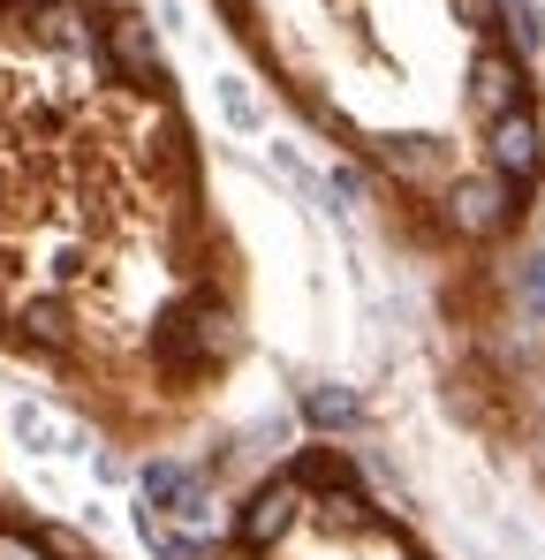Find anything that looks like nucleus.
<instances>
[{"label": "nucleus", "instance_id": "ddd939ff", "mask_svg": "<svg viewBox=\"0 0 545 560\" xmlns=\"http://www.w3.org/2000/svg\"><path fill=\"white\" fill-rule=\"evenodd\" d=\"M462 15H469L477 31H500V0H462Z\"/></svg>", "mask_w": 545, "mask_h": 560}, {"label": "nucleus", "instance_id": "7ed1b4c3", "mask_svg": "<svg viewBox=\"0 0 545 560\" xmlns=\"http://www.w3.org/2000/svg\"><path fill=\"white\" fill-rule=\"evenodd\" d=\"M8 432H15L31 455H61V463H69V455H91V432L69 424L61 409H46V401H15V409H8Z\"/></svg>", "mask_w": 545, "mask_h": 560}, {"label": "nucleus", "instance_id": "f257e3e1", "mask_svg": "<svg viewBox=\"0 0 545 560\" xmlns=\"http://www.w3.org/2000/svg\"><path fill=\"white\" fill-rule=\"evenodd\" d=\"M235 349V318H228V303H212V295H197V303H182L160 318V364L167 372H212L220 357Z\"/></svg>", "mask_w": 545, "mask_h": 560}, {"label": "nucleus", "instance_id": "4468645a", "mask_svg": "<svg viewBox=\"0 0 545 560\" xmlns=\"http://www.w3.org/2000/svg\"><path fill=\"white\" fill-rule=\"evenodd\" d=\"M0 560H46L31 538H15V530H0Z\"/></svg>", "mask_w": 545, "mask_h": 560}, {"label": "nucleus", "instance_id": "6e6552de", "mask_svg": "<svg viewBox=\"0 0 545 560\" xmlns=\"http://www.w3.org/2000/svg\"><path fill=\"white\" fill-rule=\"evenodd\" d=\"M508 175H477V183H454V220L469 228V235H492V228H508Z\"/></svg>", "mask_w": 545, "mask_h": 560}, {"label": "nucleus", "instance_id": "9d476101", "mask_svg": "<svg viewBox=\"0 0 545 560\" xmlns=\"http://www.w3.org/2000/svg\"><path fill=\"white\" fill-rule=\"evenodd\" d=\"M220 114H228V129H235V137H258V129H266V106L251 98V84H235V77L220 84Z\"/></svg>", "mask_w": 545, "mask_h": 560}, {"label": "nucleus", "instance_id": "39448f33", "mask_svg": "<svg viewBox=\"0 0 545 560\" xmlns=\"http://www.w3.org/2000/svg\"><path fill=\"white\" fill-rule=\"evenodd\" d=\"M538 160H545V144H538V121L515 106V114H500L492 121V175H508V183H531L538 175Z\"/></svg>", "mask_w": 545, "mask_h": 560}, {"label": "nucleus", "instance_id": "20e7f679", "mask_svg": "<svg viewBox=\"0 0 545 560\" xmlns=\"http://www.w3.org/2000/svg\"><path fill=\"white\" fill-rule=\"evenodd\" d=\"M303 515V477H272L258 485V500H251V515H243V546H280V530Z\"/></svg>", "mask_w": 545, "mask_h": 560}, {"label": "nucleus", "instance_id": "9b49d317", "mask_svg": "<svg viewBox=\"0 0 545 560\" xmlns=\"http://www.w3.org/2000/svg\"><path fill=\"white\" fill-rule=\"evenodd\" d=\"M46 38H61V46H91L84 15H77V8H69V0H54V8H46Z\"/></svg>", "mask_w": 545, "mask_h": 560}, {"label": "nucleus", "instance_id": "0eeeda50", "mask_svg": "<svg viewBox=\"0 0 545 560\" xmlns=\"http://www.w3.org/2000/svg\"><path fill=\"white\" fill-rule=\"evenodd\" d=\"M106 61H114L129 84H160V46H152V23H137V15L106 23Z\"/></svg>", "mask_w": 545, "mask_h": 560}, {"label": "nucleus", "instance_id": "f03ea898", "mask_svg": "<svg viewBox=\"0 0 545 560\" xmlns=\"http://www.w3.org/2000/svg\"><path fill=\"white\" fill-rule=\"evenodd\" d=\"M144 500H152V508H167L182 530H205V523H212L205 477H197V469H182V463H167V455H160V463H144Z\"/></svg>", "mask_w": 545, "mask_h": 560}, {"label": "nucleus", "instance_id": "1a4fd4ad", "mask_svg": "<svg viewBox=\"0 0 545 560\" xmlns=\"http://www.w3.org/2000/svg\"><path fill=\"white\" fill-rule=\"evenodd\" d=\"M303 417H311L318 432H357L363 401L349 394V386H311V394H303Z\"/></svg>", "mask_w": 545, "mask_h": 560}, {"label": "nucleus", "instance_id": "423d86ee", "mask_svg": "<svg viewBox=\"0 0 545 560\" xmlns=\"http://www.w3.org/2000/svg\"><path fill=\"white\" fill-rule=\"evenodd\" d=\"M469 98H477V114H492V121L515 114V106H523V69H515L500 46H485L477 69H469Z\"/></svg>", "mask_w": 545, "mask_h": 560}, {"label": "nucleus", "instance_id": "f8f14e48", "mask_svg": "<svg viewBox=\"0 0 545 560\" xmlns=\"http://www.w3.org/2000/svg\"><path fill=\"white\" fill-rule=\"evenodd\" d=\"M23 326H31L38 341H61V311H54V303H31V311H23Z\"/></svg>", "mask_w": 545, "mask_h": 560}]
</instances>
